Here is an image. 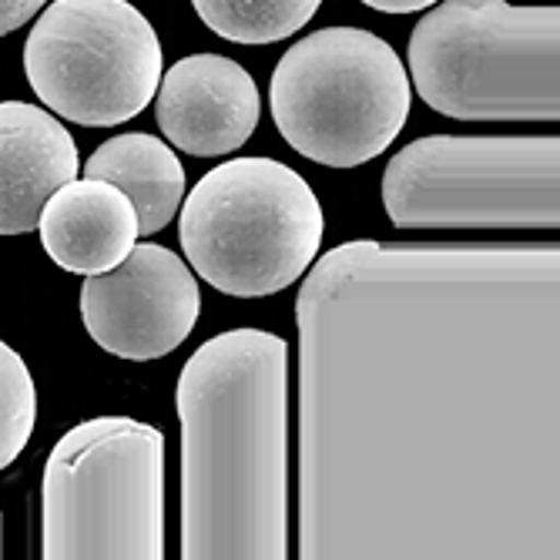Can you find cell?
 <instances>
[{"label": "cell", "instance_id": "9c48e42d", "mask_svg": "<svg viewBox=\"0 0 560 560\" xmlns=\"http://www.w3.org/2000/svg\"><path fill=\"white\" fill-rule=\"evenodd\" d=\"M201 292L191 269L172 248L141 242L81 285V319L88 336L112 355L151 363L175 352L195 329Z\"/></svg>", "mask_w": 560, "mask_h": 560}, {"label": "cell", "instance_id": "5b68a950", "mask_svg": "<svg viewBox=\"0 0 560 560\" xmlns=\"http://www.w3.org/2000/svg\"><path fill=\"white\" fill-rule=\"evenodd\" d=\"M178 235L185 259L212 289L259 299L310 272L326 219L295 168L276 159H232L188 191Z\"/></svg>", "mask_w": 560, "mask_h": 560}, {"label": "cell", "instance_id": "277c9868", "mask_svg": "<svg viewBox=\"0 0 560 560\" xmlns=\"http://www.w3.org/2000/svg\"><path fill=\"white\" fill-rule=\"evenodd\" d=\"M44 560L165 557V436L131 417L68 430L40 480Z\"/></svg>", "mask_w": 560, "mask_h": 560}, {"label": "cell", "instance_id": "ba28073f", "mask_svg": "<svg viewBox=\"0 0 560 560\" xmlns=\"http://www.w3.org/2000/svg\"><path fill=\"white\" fill-rule=\"evenodd\" d=\"M162 71L159 34L128 0H55L24 44V74L44 108L84 128L138 118Z\"/></svg>", "mask_w": 560, "mask_h": 560}, {"label": "cell", "instance_id": "52a82bcc", "mask_svg": "<svg viewBox=\"0 0 560 560\" xmlns=\"http://www.w3.org/2000/svg\"><path fill=\"white\" fill-rule=\"evenodd\" d=\"M410 74L393 44L363 27H323L295 40L269 84L279 135L326 168L380 159L410 118Z\"/></svg>", "mask_w": 560, "mask_h": 560}, {"label": "cell", "instance_id": "30bf717a", "mask_svg": "<svg viewBox=\"0 0 560 560\" xmlns=\"http://www.w3.org/2000/svg\"><path fill=\"white\" fill-rule=\"evenodd\" d=\"M162 135L195 159L238 151L262 118L252 74L222 55H188L162 71L155 91Z\"/></svg>", "mask_w": 560, "mask_h": 560}, {"label": "cell", "instance_id": "7a4b0ae2", "mask_svg": "<svg viewBox=\"0 0 560 560\" xmlns=\"http://www.w3.org/2000/svg\"><path fill=\"white\" fill-rule=\"evenodd\" d=\"M182 557H289V346L266 329L206 339L182 366Z\"/></svg>", "mask_w": 560, "mask_h": 560}, {"label": "cell", "instance_id": "7c38bea8", "mask_svg": "<svg viewBox=\"0 0 560 560\" xmlns=\"http://www.w3.org/2000/svg\"><path fill=\"white\" fill-rule=\"evenodd\" d=\"M40 245L61 269L97 276L115 269L138 245L131 198L105 178H71L44 201L37 215Z\"/></svg>", "mask_w": 560, "mask_h": 560}, {"label": "cell", "instance_id": "4fadbf2b", "mask_svg": "<svg viewBox=\"0 0 560 560\" xmlns=\"http://www.w3.org/2000/svg\"><path fill=\"white\" fill-rule=\"evenodd\" d=\"M84 175L105 178L131 198L141 235L162 232L178 215L185 198V168L172 144L144 131H128L105 141L88 159Z\"/></svg>", "mask_w": 560, "mask_h": 560}, {"label": "cell", "instance_id": "8992f818", "mask_svg": "<svg viewBox=\"0 0 560 560\" xmlns=\"http://www.w3.org/2000/svg\"><path fill=\"white\" fill-rule=\"evenodd\" d=\"M383 206L396 229H557V135H430L389 159Z\"/></svg>", "mask_w": 560, "mask_h": 560}, {"label": "cell", "instance_id": "6da1fadb", "mask_svg": "<svg viewBox=\"0 0 560 560\" xmlns=\"http://www.w3.org/2000/svg\"><path fill=\"white\" fill-rule=\"evenodd\" d=\"M299 299V557H560V245H336Z\"/></svg>", "mask_w": 560, "mask_h": 560}, {"label": "cell", "instance_id": "3957f363", "mask_svg": "<svg viewBox=\"0 0 560 560\" xmlns=\"http://www.w3.org/2000/svg\"><path fill=\"white\" fill-rule=\"evenodd\" d=\"M410 74L456 121L560 118V11L506 0H436L410 34Z\"/></svg>", "mask_w": 560, "mask_h": 560}, {"label": "cell", "instance_id": "9a60e30c", "mask_svg": "<svg viewBox=\"0 0 560 560\" xmlns=\"http://www.w3.org/2000/svg\"><path fill=\"white\" fill-rule=\"evenodd\" d=\"M37 420V393L21 355L0 339V474L24 453Z\"/></svg>", "mask_w": 560, "mask_h": 560}, {"label": "cell", "instance_id": "5bb4252c", "mask_svg": "<svg viewBox=\"0 0 560 560\" xmlns=\"http://www.w3.org/2000/svg\"><path fill=\"white\" fill-rule=\"evenodd\" d=\"M323 0H191L201 24L245 47L276 44L313 21Z\"/></svg>", "mask_w": 560, "mask_h": 560}, {"label": "cell", "instance_id": "2e32d148", "mask_svg": "<svg viewBox=\"0 0 560 560\" xmlns=\"http://www.w3.org/2000/svg\"><path fill=\"white\" fill-rule=\"evenodd\" d=\"M44 4L47 0H0V37L14 34L31 18H37L44 11Z\"/></svg>", "mask_w": 560, "mask_h": 560}, {"label": "cell", "instance_id": "8fae6325", "mask_svg": "<svg viewBox=\"0 0 560 560\" xmlns=\"http://www.w3.org/2000/svg\"><path fill=\"white\" fill-rule=\"evenodd\" d=\"M71 131L27 101H0V235L37 229L44 201L78 178Z\"/></svg>", "mask_w": 560, "mask_h": 560}, {"label": "cell", "instance_id": "e0dca14e", "mask_svg": "<svg viewBox=\"0 0 560 560\" xmlns=\"http://www.w3.org/2000/svg\"><path fill=\"white\" fill-rule=\"evenodd\" d=\"M366 8L383 11V14H420L427 8H433L436 0H363Z\"/></svg>", "mask_w": 560, "mask_h": 560}, {"label": "cell", "instance_id": "ac0fdd59", "mask_svg": "<svg viewBox=\"0 0 560 560\" xmlns=\"http://www.w3.org/2000/svg\"><path fill=\"white\" fill-rule=\"evenodd\" d=\"M0 557H4V517H0Z\"/></svg>", "mask_w": 560, "mask_h": 560}]
</instances>
